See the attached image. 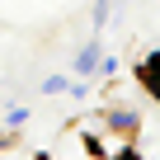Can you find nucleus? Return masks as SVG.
Instances as JSON below:
<instances>
[{"label":"nucleus","instance_id":"f257e3e1","mask_svg":"<svg viewBox=\"0 0 160 160\" xmlns=\"http://www.w3.org/2000/svg\"><path fill=\"white\" fill-rule=\"evenodd\" d=\"M94 66H99V47L90 42L85 52H80V61H75V71H94Z\"/></svg>","mask_w":160,"mask_h":160},{"label":"nucleus","instance_id":"f03ea898","mask_svg":"<svg viewBox=\"0 0 160 160\" xmlns=\"http://www.w3.org/2000/svg\"><path fill=\"white\" fill-rule=\"evenodd\" d=\"M155 66H160V57H155Z\"/></svg>","mask_w":160,"mask_h":160}]
</instances>
